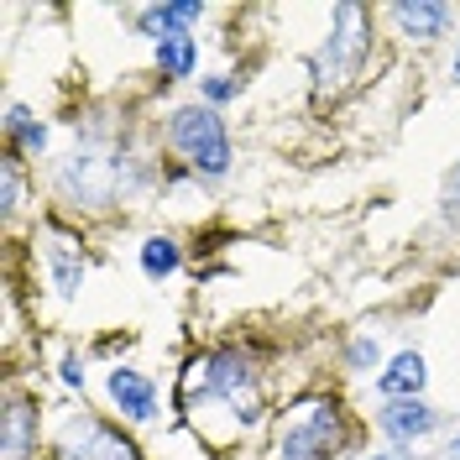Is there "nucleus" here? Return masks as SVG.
Returning <instances> with one entry per match:
<instances>
[{
    "mask_svg": "<svg viewBox=\"0 0 460 460\" xmlns=\"http://www.w3.org/2000/svg\"><path fill=\"white\" fill-rule=\"evenodd\" d=\"M235 89H241L235 79H204V100H215V105H226L230 94H235Z\"/></svg>",
    "mask_w": 460,
    "mask_h": 460,
    "instance_id": "nucleus-17",
    "label": "nucleus"
},
{
    "mask_svg": "<svg viewBox=\"0 0 460 460\" xmlns=\"http://www.w3.org/2000/svg\"><path fill=\"white\" fill-rule=\"evenodd\" d=\"M456 79H460V53H456Z\"/></svg>",
    "mask_w": 460,
    "mask_h": 460,
    "instance_id": "nucleus-22",
    "label": "nucleus"
},
{
    "mask_svg": "<svg viewBox=\"0 0 460 460\" xmlns=\"http://www.w3.org/2000/svg\"><path fill=\"white\" fill-rule=\"evenodd\" d=\"M246 382H252V361L241 350H215V356H204L199 367H194L189 387H204L209 398H226V393H241Z\"/></svg>",
    "mask_w": 460,
    "mask_h": 460,
    "instance_id": "nucleus-5",
    "label": "nucleus"
},
{
    "mask_svg": "<svg viewBox=\"0 0 460 460\" xmlns=\"http://www.w3.org/2000/svg\"><path fill=\"white\" fill-rule=\"evenodd\" d=\"M345 439V419L335 402H304L288 413L278 434V460H324Z\"/></svg>",
    "mask_w": 460,
    "mask_h": 460,
    "instance_id": "nucleus-3",
    "label": "nucleus"
},
{
    "mask_svg": "<svg viewBox=\"0 0 460 460\" xmlns=\"http://www.w3.org/2000/svg\"><path fill=\"white\" fill-rule=\"evenodd\" d=\"M37 450V408L31 398L11 393L5 398V429H0V456L5 460H27Z\"/></svg>",
    "mask_w": 460,
    "mask_h": 460,
    "instance_id": "nucleus-6",
    "label": "nucleus"
},
{
    "mask_svg": "<svg viewBox=\"0 0 460 460\" xmlns=\"http://www.w3.org/2000/svg\"><path fill=\"white\" fill-rule=\"evenodd\" d=\"M194 58L199 53H194V37H189V31L157 42V68H163L168 79H189V74H194Z\"/></svg>",
    "mask_w": 460,
    "mask_h": 460,
    "instance_id": "nucleus-12",
    "label": "nucleus"
},
{
    "mask_svg": "<svg viewBox=\"0 0 460 460\" xmlns=\"http://www.w3.org/2000/svg\"><path fill=\"white\" fill-rule=\"evenodd\" d=\"M63 382H68V387H84V367H79V356H63Z\"/></svg>",
    "mask_w": 460,
    "mask_h": 460,
    "instance_id": "nucleus-19",
    "label": "nucleus"
},
{
    "mask_svg": "<svg viewBox=\"0 0 460 460\" xmlns=\"http://www.w3.org/2000/svg\"><path fill=\"white\" fill-rule=\"evenodd\" d=\"M450 460H460V429H456V439H450Z\"/></svg>",
    "mask_w": 460,
    "mask_h": 460,
    "instance_id": "nucleus-20",
    "label": "nucleus"
},
{
    "mask_svg": "<svg viewBox=\"0 0 460 460\" xmlns=\"http://www.w3.org/2000/svg\"><path fill=\"white\" fill-rule=\"evenodd\" d=\"M105 387H111L115 408H120L126 419H137V424H146V419L157 413V387H152V382H146L142 372H131V367H115Z\"/></svg>",
    "mask_w": 460,
    "mask_h": 460,
    "instance_id": "nucleus-8",
    "label": "nucleus"
},
{
    "mask_svg": "<svg viewBox=\"0 0 460 460\" xmlns=\"http://www.w3.org/2000/svg\"><path fill=\"white\" fill-rule=\"evenodd\" d=\"M204 16V5L199 0H168V5H146L142 16H137V27L146 31V37H178V31H189L194 22Z\"/></svg>",
    "mask_w": 460,
    "mask_h": 460,
    "instance_id": "nucleus-10",
    "label": "nucleus"
},
{
    "mask_svg": "<svg viewBox=\"0 0 460 460\" xmlns=\"http://www.w3.org/2000/svg\"><path fill=\"white\" fill-rule=\"evenodd\" d=\"M424 356L419 350H402V356H393V367L376 376V393L382 398H393V402H402V398H419V387H424Z\"/></svg>",
    "mask_w": 460,
    "mask_h": 460,
    "instance_id": "nucleus-11",
    "label": "nucleus"
},
{
    "mask_svg": "<svg viewBox=\"0 0 460 460\" xmlns=\"http://www.w3.org/2000/svg\"><path fill=\"white\" fill-rule=\"evenodd\" d=\"M142 272L146 278H172L178 272V246H172L168 235H152L142 246Z\"/></svg>",
    "mask_w": 460,
    "mask_h": 460,
    "instance_id": "nucleus-14",
    "label": "nucleus"
},
{
    "mask_svg": "<svg viewBox=\"0 0 460 460\" xmlns=\"http://www.w3.org/2000/svg\"><path fill=\"white\" fill-rule=\"evenodd\" d=\"M456 194H460V163H456Z\"/></svg>",
    "mask_w": 460,
    "mask_h": 460,
    "instance_id": "nucleus-21",
    "label": "nucleus"
},
{
    "mask_svg": "<svg viewBox=\"0 0 460 460\" xmlns=\"http://www.w3.org/2000/svg\"><path fill=\"white\" fill-rule=\"evenodd\" d=\"M5 131L27 146V152H42V146H48V126H42V120H31L27 105H11V111H5Z\"/></svg>",
    "mask_w": 460,
    "mask_h": 460,
    "instance_id": "nucleus-13",
    "label": "nucleus"
},
{
    "mask_svg": "<svg viewBox=\"0 0 460 460\" xmlns=\"http://www.w3.org/2000/svg\"><path fill=\"white\" fill-rule=\"evenodd\" d=\"M376 361V341H356L350 345V367H372Z\"/></svg>",
    "mask_w": 460,
    "mask_h": 460,
    "instance_id": "nucleus-18",
    "label": "nucleus"
},
{
    "mask_svg": "<svg viewBox=\"0 0 460 460\" xmlns=\"http://www.w3.org/2000/svg\"><path fill=\"white\" fill-rule=\"evenodd\" d=\"M63 460H137V450L115 429L94 424V419H79L63 434Z\"/></svg>",
    "mask_w": 460,
    "mask_h": 460,
    "instance_id": "nucleus-4",
    "label": "nucleus"
},
{
    "mask_svg": "<svg viewBox=\"0 0 460 460\" xmlns=\"http://www.w3.org/2000/svg\"><path fill=\"white\" fill-rule=\"evenodd\" d=\"M367 53H372V27H367V11L345 0V5H335V31H330V42H324V48H319V58H314L319 89L356 79V74H361V63H367Z\"/></svg>",
    "mask_w": 460,
    "mask_h": 460,
    "instance_id": "nucleus-2",
    "label": "nucleus"
},
{
    "mask_svg": "<svg viewBox=\"0 0 460 460\" xmlns=\"http://www.w3.org/2000/svg\"><path fill=\"white\" fill-rule=\"evenodd\" d=\"M48 261H53V283H58V293H74V288L84 283V261L74 257V252H63V246H48Z\"/></svg>",
    "mask_w": 460,
    "mask_h": 460,
    "instance_id": "nucleus-15",
    "label": "nucleus"
},
{
    "mask_svg": "<svg viewBox=\"0 0 460 460\" xmlns=\"http://www.w3.org/2000/svg\"><path fill=\"white\" fill-rule=\"evenodd\" d=\"M168 142L194 163L199 178H220L230 168V142H226V120L209 105H183L168 120Z\"/></svg>",
    "mask_w": 460,
    "mask_h": 460,
    "instance_id": "nucleus-1",
    "label": "nucleus"
},
{
    "mask_svg": "<svg viewBox=\"0 0 460 460\" xmlns=\"http://www.w3.org/2000/svg\"><path fill=\"white\" fill-rule=\"evenodd\" d=\"M376 424H382V434H393V439H424V434L439 424V413L419 398H402V402H387V408L376 413Z\"/></svg>",
    "mask_w": 460,
    "mask_h": 460,
    "instance_id": "nucleus-9",
    "label": "nucleus"
},
{
    "mask_svg": "<svg viewBox=\"0 0 460 460\" xmlns=\"http://www.w3.org/2000/svg\"><path fill=\"white\" fill-rule=\"evenodd\" d=\"M16 204H22V172H16V157L5 163V215H16Z\"/></svg>",
    "mask_w": 460,
    "mask_h": 460,
    "instance_id": "nucleus-16",
    "label": "nucleus"
},
{
    "mask_svg": "<svg viewBox=\"0 0 460 460\" xmlns=\"http://www.w3.org/2000/svg\"><path fill=\"white\" fill-rule=\"evenodd\" d=\"M393 22H398L402 37H413V42H434V37H445L450 31V5L445 0H402V5H393L387 11Z\"/></svg>",
    "mask_w": 460,
    "mask_h": 460,
    "instance_id": "nucleus-7",
    "label": "nucleus"
}]
</instances>
